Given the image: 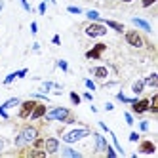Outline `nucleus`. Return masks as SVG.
<instances>
[{
  "label": "nucleus",
  "instance_id": "1",
  "mask_svg": "<svg viewBox=\"0 0 158 158\" xmlns=\"http://www.w3.org/2000/svg\"><path fill=\"white\" fill-rule=\"evenodd\" d=\"M38 135H40V128L38 126H35V124H25V126H21V130L14 137V145L17 147V149H23V147L31 145Z\"/></svg>",
  "mask_w": 158,
  "mask_h": 158
},
{
  "label": "nucleus",
  "instance_id": "2",
  "mask_svg": "<svg viewBox=\"0 0 158 158\" xmlns=\"http://www.w3.org/2000/svg\"><path fill=\"white\" fill-rule=\"evenodd\" d=\"M89 135H92V130L88 126H78V128H71V130H59V137L67 145H74L78 141L89 137Z\"/></svg>",
  "mask_w": 158,
  "mask_h": 158
},
{
  "label": "nucleus",
  "instance_id": "3",
  "mask_svg": "<svg viewBox=\"0 0 158 158\" xmlns=\"http://www.w3.org/2000/svg\"><path fill=\"white\" fill-rule=\"evenodd\" d=\"M71 114H73V110L67 109V107H50L42 120L44 122H61V124H65V120Z\"/></svg>",
  "mask_w": 158,
  "mask_h": 158
},
{
  "label": "nucleus",
  "instance_id": "4",
  "mask_svg": "<svg viewBox=\"0 0 158 158\" xmlns=\"http://www.w3.org/2000/svg\"><path fill=\"white\" fill-rule=\"evenodd\" d=\"M107 32H109L107 25H103L101 21H92V23H88L84 27V35L88 38H103L107 36Z\"/></svg>",
  "mask_w": 158,
  "mask_h": 158
},
{
  "label": "nucleus",
  "instance_id": "5",
  "mask_svg": "<svg viewBox=\"0 0 158 158\" xmlns=\"http://www.w3.org/2000/svg\"><path fill=\"white\" fill-rule=\"evenodd\" d=\"M124 40H126L131 48H137V50H141V48L147 46L145 36L141 35L139 31H135V29H131V31H124Z\"/></svg>",
  "mask_w": 158,
  "mask_h": 158
},
{
  "label": "nucleus",
  "instance_id": "6",
  "mask_svg": "<svg viewBox=\"0 0 158 158\" xmlns=\"http://www.w3.org/2000/svg\"><path fill=\"white\" fill-rule=\"evenodd\" d=\"M35 105H36V99L35 97L21 101V103H19V110H17V118L19 120H29V116H31L32 109H35Z\"/></svg>",
  "mask_w": 158,
  "mask_h": 158
},
{
  "label": "nucleus",
  "instance_id": "7",
  "mask_svg": "<svg viewBox=\"0 0 158 158\" xmlns=\"http://www.w3.org/2000/svg\"><path fill=\"white\" fill-rule=\"evenodd\" d=\"M131 105V112L133 114H137V116H141V114H145L147 110H149V97H137L133 101V103H130Z\"/></svg>",
  "mask_w": 158,
  "mask_h": 158
},
{
  "label": "nucleus",
  "instance_id": "8",
  "mask_svg": "<svg viewBox=\"0 0 158 158\" xmlns=\"http://www.w3.org/2000/svg\"><path fill=\"white\" fill-rule=\"evenodd\" d=\"M59 147H61V141L55 137V135L44 137V151H46V154H57Z\"/></svg>",
  "mask_w": 158,
  "mask_h": 158
},
{
  "label": "nucleus",
  "instance_id": "9",
  "mask_svg": "<svg viewBox=\"0 0 158 158\" xmlns=\"http://www.w3.org/2000/svg\"><path fill=\"white\" fill-rule=\"evenodd\" d=\"M46 110H48V105L44 103V101H36V105H35V109H32L29 120H31V122H38V120H42L44 114H46Z\"/></svg>",
  "mask_w": 158,
  "mask_h": 158
},
{
  "label": "nucleus",
  "instance_id": "10",
  "mask_svg": "<svg viewBox=\"0 0 158 158\" xmlns=\"http://www.w3.org/2000/svg\"><path fill=\"white\" fill-rule=\"evenodd\" d=\"M139 154H154L156 152V143L152 139H139V147H137Z\"/></svg>",
  "mask_w": 158,
  "mask_h": 158
},
{
  "label": "nucleus",
  "instance_id": "11",
  "mask_svg": "<svg viewBox=\"0 0 158 158\" xmlns=\"http://www.w3.org/2000/svg\"><path fill=\"white\" fill-rule=\"evenodd\" d=\"M89 73L97 80H107L109 78V67L107 65H97V67H89Z\"/></svg>",
  "mask_w": 158,
  "mask_h": 158
},
{
  "label": "nucleus",
  "instance_id": "12",
  "mask_svg": "<svg viewBox=\"0 0 158 158\" xmlns=\"http://www.w3.org/2000/svg\"><path fill=\"white\" fill-rule=\"evenodd\" d=\"M107 50V44H95V46L92 50L86 52V59H101V55H103V52Z\"/></svg>",
  "mask_w": 158,
  "mask_h": 158
},
{
  "label": "nucleus",
  "instance_id": "13",
  "mask_svg": "<svg viewBox=\"0 0 158 158\" xmlns=\"http://www.w3.org/2000/svg\"><path fill=\"white\" fill-rule=\"evenodd\" d=\"M63 158H82V154L78 152V151H74V149H71V145H63V147H59V151H57Z\"/></svg>",
  "mask_w": 158,
  "mask_h": 158
},
{
  "label": "nucleus",
  "instance_id": "14",
  "mask_svg": "<svg viewBox=\"0 0 158 158\" xmlns=\"http://www.w3.org/2000/svg\"><path fill=\"white\" fill-rule=\"evenodd\" d=\"M92 133H94V131H92ZM94 141H95V149H94V151H95V152H105V149H107L109 143H107V139L103 137V135L95 131V133H94Z\"/></svg>",
  "mask_w": 158,
  "mask_h": 158
},
{
  "label": "nucleus",
  "instance_id": "15",
  "mask_svg": "<svg viewBox=\"0 0 158 158\" xmlns=\"http://www.w3.org/2000/svg\"><path fill=\"white\" fill-rule=\"evenodd\" d=\"M103 25H107V29H112V31H116L120 32V35H124V31H126V27H124L122 23H118V21H112V19H99Z\"/></svg>",
  "mask_w": 158,
  "mask_h": 158
},
{
  "label": "nucleus",
  "instance_id": "16",
  "mask_svg": "<svg viewBox=\"0 0 158 158\" xmlns=\"http://www.w3.org/2000/svg\"><path fill=\"white\" fill-rule=\"evenodd\" d=\"M145 80H143V78H139V80H135L133 84H131V92H133V95H143V92H145Z\"/></svg>",
  "mask_w": 158,
  "mask_h": 158
},
{
  "label": "nucleus",
  "instance_id": "17",
  "mask_svg": "<svg viewBox=\"0 0 158 158\" xmlns=\"http://www.w3.org/2000/svg\"><path fill=\"white\" fill-rule=\"evenodd\" d=\"M131 23H133L135 27H139V29H143L145 32H152V29H151V25H149V23H147V21H145V19H141V17H133V19H131Z\"/></svg>",
  "mask_w": 158,
  "mask_h": 158
},
{
  "label": "nucleus",
  "instance_id": "18",
  "mask_svg": "<svg viewBox=\"0 0 158 158\" xmlns=\"http://www.w3.org/2000/svg\"><path fill=\"white\" fill-rule=\"evenodd\" d=\"M145 80V86H149V88H156L158 86V74L156 73H151L147 78H143Z\"/></svg>",
  "mask_w": 158,
  "mask_h": 158
},
{
  "label": "nucleus",
  "instance_id": "19",
  "mask_svg": "<svg viewBox=\"0 0 158 158\" xmlns=\"http://www.w3.org/2000/svg\"><path fill=\"white\" fill-rule=\"evenodd\" d=\"M19 103H21V99L19 97H12V99H8V101H4L2 103V107L8 110V109H14V107H19Z\"/></svg>",
  "mask_w": 158,
  "mask_h": 158
},
{
  "label": "nucleus",
  "instance_id": "20",
  "mask_svg": "<svg viewBox=\"0 0 158 158\" xmlns=\"http://www.w3.org/2000/svg\"><path fill=\"white\" fill-rule=\"evenodd\" d=\"M109 133H110V137H112V145H114V149H116V152H118V154H126V152H124V149H122V147H120V143H118V139H116V135L112 133V131H109Z\"/></svg>",
  "mask_w": 158,
  "mask_h": 158
},
{
  "label": "nucleus",
  "instance_id": "21",
  "mask_svg": "<svg viewBox=\"0 0 158 158\" xmlns=\"http://www.w3.org/2000/svg\"><path fill=\"white\" fill-rule=\"evenodd\" d=\"M116 99L120 101V103H133V101L137 99V95H135V97H126V95L120 92V94H116Z\"/></svg>",
  "mask_w": 158,
  "mask_h": 158
},
{
  "label": "nucleus",
  "instance_id": "22",
  "mask_svg": "<svg viewBox=\"0 0 158 158\" xmlns=\"http://www.w3.org/2000/svg\"><path fill=\"white\" fill-rule=\"evenodd\" d=\"M31 147H32V149H44V137H42V135H38V137L31 143Z\"/></svg>",
  "mask_w": 158,
  "mask_h": 158
},
{
  "label": "nucleus",
  "instance_id": "23",
  "mask_svg": "<svg viewBox=\"0 0 158 158\" xmlns=\"http://www.w3.org/2000/svg\"><path fill=\"white\" fill-rule=\"evenodd\" d=\"M86 17L89 19V21H99L101 17H99V12H95V10H88L86 12Z\"/></svg>",
  "mask_w": 158,
  "mask_h": 158
},
{
  "label": "nucleus",
  "instance_id": "24",
  "mask_svg": "<svg viewBox=\"0 0 158 158\" xmlns=\"http://www.w3.org/2000/svg\"><path fill=\"white\" fill-rule=\"evenodd\" d=\"M69 97H71V103H73V105H80V103H82V97L78 95L76 92H71Z\"/></svg>",
  "mask_w": 158,
  "mask_h": 158
},
{
  "label": "nucleus",
  "instance_id": "25",
  "mask_svg": "<svg viewBox=\"0 0 158 158\" xmlns=\"http://www.w3.org/2000/svg\"><path fill=\"white\" fill-rule=\"evenodd\" d=\"M67 12L74 14V15H80V14H84V10L82 8H76V6H67Z\"/></svg>",
  "mask_w": 158,
  "mask_h": 158
},
{
  "label": "nucleus",
  "instance_id": "26",
  "mask_svg": "<svg viewBox=\"0 0 158 158\" xmlns=\"http://www.w3.org/2000/svg\"><path fill=\"white\" fill-rule=\"evenodd\" d=\"M84 84H86V88L89 89V92H95V89H97L95 82H94V80H89V78H86V80H84Z\"/></svg>",
  "mask_w": 158,
  "mask_h": 158
},
{
  "label": "nucleus",
  "instance_id": "27",
  "mask_svg": "<svg viewBox=\"0 0 158 158\" xmlns=\"http://www.w3.org/2000/svg\"><path fill=\"white\" fill-rule=\"evenodd\" d=\"M57 67H59L63 73H69V63H67L65 59H59V61H57Z\"/></svg>",
  "mask_w": 158,
  "mask_h": 158
},
{
  "label": "nucleus",
  "instance_id": "28",
  "mask_svg": "<svg viewBox=\"0 0 158 158\" xmlns=\"http://www.w3.org/2000/svg\"><path fill=\"white\" fill-rule=\"evenodd\" d=\"M105 154H107L109 158H116V151H114V149H112V147H110V145H107V149H105Z\"/></svg>",
  "mask_w": 158,
  "mask_h": 158
},
{
  "label": "nucleus",
  "instance_id": "29",
  "mask_svg": "<svg viewBox=\"0 0 158 158\" xmlns=\"http://www.w3.org/2000/svg\"><path fill=\"white\" fill-rule=\"evenodd\" d=\"M15 78H17V74H15V73H12V74H8V76L4 78V84H6V86H8V84H12V82L15 80Z\"/></svg>",
  "mask_w": 158,
  "mask_h": 158
},
{
  "label": "nucleus",
  "instance_id": "30",
  "mask_svg": "<svg viewBox=\"0 0 158 158\" xmlns=\"http://www.w3.org/2000/svg\"><path fill=\"white\" fill-rule=\"evenodd\" d=\"M52 88H55L53 82H44V84H42V92H50Z\"/></svg>",
  "mask_w": 158,
  "mask_h": 158
},
{
  "label": "nucleus",
  "instance_id": "31",
  "mask_svg": "<svg viewBox=\"0 0 158 158\" xmlns=\"http://www.w3.org/2000/svg\"><path fill=\"white\" fill-rule=\"evenodd\" d=\"M124 118H126L128 126H133V116H131V112H124Z\"/></svg>",
  "mask_w": 158,
  "mask_h": 158
},
{
  "label": "nucleus",
  "instance_id": "32",
  "mask_svg": "<svg viewBox=\"0 0 158 158\" xmlns=\"http://www.w3.org/2000/svg\"><path fill=\"white\" fill-rule=\"evenodd\" d=\"M139 130H141V131H149V122H147V120H141V122H139Z\"/></svg>",
  "mask_w": 158,
  "mask_h": 158
},
{
  "label": "nucleus",
  "instance_id": "33",
  "mask_svg": "<svg viewBox=\"0 0 158 158\" xmlns=\"http://www.w3.org/2000/svg\"><path fill=\"white\" fill-rule=\"evenodd\" d=\"M38 14H40V15H44V14H46V0L38 4Z\"/></svg>",
  "mask_w": 158,
  "mask_h": 158
},
{
  "label": "nucleus",
  "instance_id": "34",
  "mask_svg": "<svg viewBox=\"0 0 158 158\" xmlns=\"http://www.w3.org/2000/svg\"><path fill=\"white\" fill-rule=\"evenodd\" d=\"M139 139H141V137H139V133H137V131H131V133H130V141H133V143H137Z\"/></svg>",
  "mask_w": 158,
  "mask_h": 158
},
{
  "label": "nucleus",
  "instance_id": "35",
  "mask_svg": "<svg viewBox=\"0 0 158 158\" xmlns=\"http://www.w3.org/2000/svg\"><path fill=\"white\" fill-rule=\"evenodd\" d=\"M19 2H21V6H23V10H25V12H31V6H29V2H27V0H19Z\"/></svg>",
  "mask_w": 158,
  "mask_h": 158
},
{
  "label": "nucleus",
  "instance_id": "36",
  "mask_svg": "<svg viewBox=\"0 0 158 158\" xmlns=\"http://www.w3.org/2000/svg\"><path fill=\"white\" fill-rule=\"evenodd\" d=\"M31 32H32V35H36V32H38V25H36V21H32V23H31Z\"/></svg>",
  "mask_w": 158,
  "mask_h": 158
},
{
  "label": "nucleus",
  "instance_id": "37",
  "mask_svg": "<svg viewBox=\"0 0 158 158\" xmlns=\"http://www.w3.org/2000/svg\"><path fill=\"white\" fill-rule=\"evenodd\" d=\"M27 73H29L27 69H21V71H17L15 74H17V78H25V76H27Z\"/></svg>",
  "mask_w": 158,
  "mask_h": 158
},
{
  "label": "nucleus",
  "instance_id": "38",
  "mask_svg": "<svg viewBox=\"0 0 158 158\" xmlns=\"http://www.w3.org/2000/svg\"><path fill=\"white\" fill-rule=\"evenodd\" d=\"M86 101H94V95H92V92H84V95H82Z\"/></svg>",
  "mask_w": 158,
  "mask_h": 158
},
{
  "label": "nucleus",
  "instance_id": "39",
  "mask_svg": "<svg viewBox=\"0 0 158 158\" xmlns=\"http://www.w3.org/2000/svg\"><path fill=\"white\" fill-rule=\"evenodd\" d=\"M52 42L55 44V46H59V44H61V38H59V35H55V36L52 38Z\"/></svg>",
  "mask_w": 158,
  "mask_h": 158
},
{
  "label": "nucleus",
  "instance_id": "40",
  "mask_svg": "<svg viewBox=\"0 0 158 158\" xmlns=\"http://www.w3.org/2000/svg\"><path fill=\"white\" fill-rule=\"evenodd\" d=\"M4 147H6V139L2 137V135H0V152L4 151Z\"/></svg>",
  "mask_w": 158,
  "mask_h": 158
},
{
  "label": "nucleus",
  "instance_id": "41",
  "mask_svg": "<svg viewBox=\"0 0 158 158\" xmlns=\"http://www.w3.org/2000/svg\"><path fill=\"white\" fill-rule=\"evenodd\" d=\"M99 128H101V130H103V131H110V130L107 128V124H105V122H99Z\"/></svg>",
  "mask_w": 158,
  "mask_h": 158
},
{
  "label": "nucleus",
  "instance_id": "42",
  "mask_svg": "<svg viewBox=\"0 0 158 158\" xmlns=\"http://www.w3.org/2000/svg\"><path fill=\"white\" fill-rule=\"evenodd\" d=\"M112 109H114V105H112V103H105V110H112Z\"/></svg>",
  "mask_w": 158,
  "mask_h": 158
},
{
  "label": "nucleus",
  "instance_id": "43",
  "mask_svg": "<svg viewBox=\"0 0 158 158\" xmlns=\"http://www.w3.org/2000/svg\"><path fill=\"white\" fill-rule=\"evenodd\" d=\"M32 50L38 52V50H40V44H38V42H36V44H32Z\"/></svg>",
  "mask_w": 158,
  "mask_h": 158
},
{
  "label": "nucleus",
  "instance_id": "44",
  "mask_svg": "<svg viewBox=\"0 0 158 158\" xmlns=\"http://www.w3.org/2000/svg\"><path fill=\"white\" fill-rule=\"evenodd\" d=\"M122 2H133V0H122Z\"/></svg>",
  "mask_w": 158,
  "mask_h": 158
},
{
  "label": "nucleus",
  "instance_id": "45",
  "mask_svg": "<svg viewBox=\"0 0 158 158\" xmlns=\"http://www.w3.org/2000/svg\"><path fill=\"white\" fill-rule=\"evenodd\" d=\"M154 2H158V0H154Z\"/></svg>",
  "mask_w": 158,
  "mask_h": 158
}]
</instances>
